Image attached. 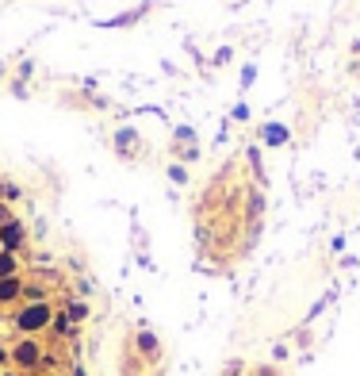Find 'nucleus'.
Segmentation results:
<instances>
[{
  "instance_id": "obj_3",
  "label": "nucleus",
  "mask_w": 360,
  "mask_h": 376,
  "mask_svg": "<svg viewBox=\"0 0 360 376\" xmlns=\"http://www.w3.org/2000/svg\"><path fill=\"white\" fill-rule=\"evenodd\" d=\"M20 242H23V227L20 223H4V227H0V246H4L8 253L20 246Z\"/></svg>"
},
{
  "instance_id": "obj_4",
  "label": "nucleus",
  "mask_w": 360,
  "mask_h": 376,
  "mask_svg": "<svg viewBox=\"0 0 360 376\" xmlns=\"http://www.w3.org/2000/svg\"><path fill=\"white\" fill-rule=\"evenodd\" d=\"M23 296V281L20 276H4L0 281V304H12V300H20Z\"/></svg>"
},
{
  "instance_id": "obj_7",
  "label": "nucleus",
  "mask_w": 360,
  "mask_h": 376,
  "mask_svg": "<svg viewBox=\"0 0 360 376\" xmlns=\"http://www.w3.org/2000/svg\"><path fill=\"white\" fill-rule=\"evenodd\" d=\"M4 361H8V354H4V349H0V365H4Z\"/></svg>"
},
{
  "instance_id": "obj_6",
  "label": "nucleus",
  "mask_w": 360,
  "mask_h": 376,
  "mask_svg": "<svg viewBox=\"0 0 360 376\" xmlns=\"http://www.w3.org/2000/svg\"><path fill=\"white\" fill-rule=\"evenodd\" d=\"M85 315H88L85 304H73V307H69V318H85Z\"/></svg>"
},
{
  "instance_id": "obj_5",
  "label": "nucleus",
  "mask_w": 360,
  "mask_h": 376,
  "mask_svg": "<svg viewBox=\"0 0 360 376\" xmlns=\"http://www.w3.org/2000/svg\"><path fill=\"white\" fill-rule=\"evenodd\" d=\"M4 276H15V253L0 250V281H4Z\"/></svg>"
},
{
  "instance_id": "obj_2",
  "label": "nucleus",
  "mask_w": 360,
  "mask_h": 376,
  "mask_svg": "<svg viewBox=\"0 0 360 376\" xmlns=\"http://www.w3.org/2000/svg\"><path fill=\"white\" fill-rule=\"evenodd\" d=\"M12 361L20 365V369H35L39 361H43V349H39L35 338H20L12 346Z\"/></svg>"
},
{
  "instance_id": "obj_8",
  "label": "nucleus",
  "mask_w": 360,
  "mask_h": 376,
  "mask_svg": "<svg viewBox=\"0 0 360 376\" xmlns=\"http://www.w3.org/2000/svg\"><path fill=\"white\" fill-rule=\"evenodd\" d=\"M4 223H8V219H4V211H0V227H4Z\"/></svg>"
},
{
  "instance_id": "obj_1",
  "label": "nucleus",
  "mask_w": 360,
  "mask_h": 376,
  "mask_svg": "<svg viewBox=\"0 0 360 376\" xmlns=\"http://www.w3.org/2000/svg\"><path fill=\"white\" fill-rule=\"evenodd\" d=\"M54 323V307L46 304H27L20 315H15V326H20L23 334H35V330H43V326H50Z\"/></svg>"
}]
</instances>
